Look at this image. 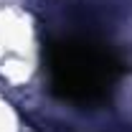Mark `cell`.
Wrapping results in <instances>:
<instances>
[{
  "label": "cell",
  "mask_w": 132,
  "mask_h": 132,
  "mask_svg": "<svg viewBox=\"0 0 132 132\" xmlns=\"http://www.w3.org/2000/svg\"><path fill=\"white\" fill-rule=\"evenodd\" d=\"M51 92L71 104H104L125 76V61L109 43L74 36L46 48Z\"/></svg>",
  "instance_id": "1"
}]
</instances>
